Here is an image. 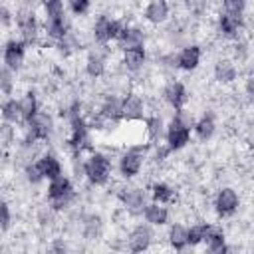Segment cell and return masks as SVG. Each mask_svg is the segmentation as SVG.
<instances>
[{
  "label": "cell",
  "instance_id": "6da1fadb",
  "mask_svg": "<svg viewBox=\"0 0 254 254\" xmlns=\"http://www.w3.org/2000/svg\"><path fill=\"white\" fill-rule=\"evenodd\" d=\"M192 123H194V117L189 109L175 111L173 117L167 121L165 143L173 153H179L189 147L190 137H192Z\"/></svg>",
  "mask_w": 254,
  "mask_h": 254
},
{
  "label": "cell",
  "instance_id": "7a4b0ae2",
  "mask_svg": "<svg viewBox=\"0 0 254 254\" xmlns=\"http://www.w3.org/2000/svg\"><path fill=\"white\" fill-rule=\"evenodd\" d=\"M46 202L56 210V212H65L67 208H71L77 200V190L73 187V181L67 175H60L52 181H48L46 187Z\"/></svg>",
  "mask_w": 254,
  "mask_h": 254
},
{
  "label": "cell",
  "instance_id": "3957f363",
  "mask_svg": "<svg viewBox=\"0 0 254 254\" xmlns=\"http://www.w3.org/2000/svg\"><path fill=\"white\" fill-rule=\"evenodd\" d=\"M113 175V161L105 151L93 149L83 161V179L91 187H107Z\"/></svg>",
  "mask_w": 254,
  "mask_h": 254
},
{
  "label": "cell",
  "instance_id": "277c9868",
  "mask_svg": "<svg viewBox=\"0 0 254 254\" xmlns=\"http://www.w3.org/2000/svg\"><path fill=\"white\" fill-rule=\"evenodd\" d=\"M149 149H151V143L147 141V145H141V143L129 145L117 155V173L123 181H133L141 175Z\"/></svg>",
  "mask_w": 254,
  "mask_h": 254
},
{
  "label": "cell",
  "instance_id": "5b68a950",
  "mask_svg": "<svg viewBox=\"0 0 254 254\" xmlns=\"http://www.w3.org/2000/svg\"><path fill=\"white\" fill-rule=\"evenodd\" d=\"M16 12V22H14V28L18 32V38H22L30 48L38 46L42 36H44V26L42 22L38 20L36 12L30 8V6H22Z\"/></svg>",
  "mask_w": 254,
  "mask_h": 254
},
{
  "label": "cell",
  "instance_id": "8992f818",
  "mask_svg": "<svg viewBox=\"0 0 254 254\" xmlns=\"http://www.w3.org/2000/svg\"><path fill=\"white\" fill-rule=\"evenodd\" d=\"M123 26H125V20L121 18H113L109 14H97V18L91 24V38L95 44H101V46L115 44L119 34L123 32Z\"/></svg>",
  "mask_w": 254,
  "mask_h": 254
},
{
  "label": "cell",
  "instance_id": "52a82bcc",
  "mask_svg": "<svg viewBox=\"0 0 254 254\" xmlns=\"http://www.w3.org/2000/svg\"><path fill=\"white\" fill-rule=\"evenodd\" d=\"M117 200L121 202V206L131 214H141L145 204L149 202L151 194H149V189L145 187H137V185H123L119 190H117Z\"/></svg>",
  "mask_w": 254,
  "mask_h": 254
},
{
  "label": "cell",
  "instance_id": "ba28073f",
  "mask_svg": "<svg viewBox=\"0 0 254 254\" xmlns=\"http://www.w3.org/2000/svg\"><path fill=\"white\" fill-rule=\"evenodd\" d=\"M240 204H242V198H240V194L234 187L224 185L214 192L212 208H214V214L218 218H232L238 212Z\"/></svg>",
  "mask_w": 254,
  "mask_h": 254
},
{
  "label": "cell",
  "instance_id": "9c48e42d",
  "mask_svg": "<svg viewBox=\"0 0 254 254\" xmlns=\"http://www.w3.org/2000/svg\"><path fill=\"white\" fill-rule=\"evenodd\" d=\"M28 44L22 40V38H8L4 42V48H2V65L10 67L12 71H22L24 65H26V58H28Z\"/></svg>",
  "mask_w": 254,
  "mask_h": 254
},
{
  "label": "cell",
  "instance_id": "30bf717a",
  "mask_svg": "<svg viewBox=\"0 0 254 254\" xmlns=\"http://www.w3.org/2000/svg\"><path fill=\"white\" fill-rule=\"evenodd\" d=\"M161 99H163L173 111H183V109H187V105H189V101H190V93H189V87H187L181 79L173 77V79H169V81L163 85V89H161Z\"/></svg>",
  "mask_w": 254,
  "mask_h": 254
},
{
  "label": "cell",
  "instance_id": "8fae6325",
  "mask_svg": "<svg viewBox=\"0 0 254 254\" xmlns=\"http://www.w3.org/2000/svg\"><path fill=\"white\" fill-rule=\"evenodd\" d=\"M244 16H234V14H228V12H218L216 18H214V30L216 34L222 38V40H228V42H236L240 40L242 32H244Z\"/></svg>",
  "mask_w": 254,
  "mask_h": 254
},
{
  "label": "cell",
  "instance_id": "7c38bea8",
  "mask_svg": "<svg viewBox=\"0 0 254 254\" xmlns=\"http://www.w3.org/2000/svg\"><path fill=\"white\" fill-rule=\"evenodd\" d=\"M155 226L147 224V222H137L129 232H127V238H125V248L129 252H145L153 246L155 242Z\"/></svg>",
  "mask_w": 254,
  "mask_h": 254
},
{
  "label": "cell",
  "instance_id": "4fadbf2b",
  "mask_svg": "<svg viewBox=\"0 0 254 254\" xmlns=\"http://www.w3.org/2000/svg\"><path fill=\"white\" fill-rule=\"evenodd\" d=\"M121 113L123 121L127 123H137L147 117V101L141 93L137 91H125L123 101H121Z\"/></svg>",
  "mask_w": 254,
  "mask_h": 254
},
{
  "label": "cell",
  "instance_id": "5bb4252c",
  "mask_svg": "<svg viewBox=\"0 0 254 254\" xmlns=\"http://www.w3.org/2000/svg\"><path fill=\"white\" fill-rule=\"evenodd\" d=\"M95 46L97 48L91 50L83 62V71L91 79H99L107 73V58L111 54L109 46H101V44H95Z\"/></svg>",
  "mask_w": 254,
  "mask_h": 254
},
{
  "label": "cell",
  "instance_id": "9a60e30c",
  "mask_svg": "<svg viewBox=\"0 0 254 254\" xmlns=\"http://www.w3.org/2000/svg\"><path fill=\"white\" fill-rule=\"evenodd\" d=\"M121 69L125 73H139L145 69V65L149 64V50L147 46H133V48H127V50H121Z\"/></svg>",
  "mask_w": 254,
  "mask_h": 254
},
{
  "label": "cell",
  "instance_id": "2e32d148",
  "mask_svg": "<svg viewBox=\"0 0 254 254\" xmlns=\"http://www.w3.org/2000/svg\"><path fill=\"white\" fill-rule=\"evenodd\" d=\"M141 18L149 26H163L171 18V2L169 0H147Z\"/></svg>",
  "mask_w": 254,
  "mask_h": 254
},
{
  "label": "cell",
  "instance_id": "e0dca14e",
  "mask_svg": "<svg viewBox=\"0 0 254 254\" xmlns=\"http://www.w3.org/2000/svg\"><path fill=\"white\" fill-rule=\"evenodd\" d=\"M133 46H147V30L139 24H133V22L125 20L123 32L119 34V38L115 42V48L121 52V50L133 48Z\"/></svg>",
  "mask_w": 254,
  "mask_h": 254
},
{
  "label": "cell",
  "instance_id": "ac0fdd59",
  "mask_svg": "<svg viewBox=\"0 0 254 254\" xmlns=\"http://www.w3.org/2000/svg\"><path fill=\"white\" fill-rule=\"evenodd\" d=\"M238 73H240L238 64H236V60H232V58H218V60L214 62V65H212V79H214L218 85H222V87L236 83Z\"/></svg>",
  "mask_w": 254,
  "mask_h": 254
},
{
  "label": "cell",
  "instance_id": "d6986e66",
  "mask_svg": "<svg viewBox=\"0 0 254 254\" xmlns=\"http://www.w3.org/2000/svg\"><path fill=\"white\" fill-rule=\"evenodd\" d=\"M143 220L155 228H163L171 222V208L169 204H161V202H155V200H149L141 212Z\"/></svg>",
  "mask_w": 254,
  "mask_h": 254
},
{
  "label": "cell",
  "instance_id": "ffe728a7",
  "mask_svg": "<svg viewBox=\"0 0 254 254\" xmlns=\"http://www.w3.org/2000/svg\"><path fill=\"white\" fill-rule=\"evenodd\" d=\"M200 62H202V48L198 44H187L181 48V52H179V69L181 71L192 73L198 69Z\"/></svg>",
  "mask_w": 254,
  "mask_h": 254
},
{
  "label": "cell",
  "instance_id": "44dd1931",
  "mask_svg": "<svg viewBox=\"0 0 254 254\" xmlns=\"http://www.w3.org/2000/svg\"><path fill=\"white\" fill-rule=\"evenodd\" d=\"M143 131L147 135V141L151 145L163 143L165 141V131H167V121L159 113H149L143 119Z\"/></svg>",
  "mask_w": 254,
  "mask_h": 254
},
{
  "label": "cell",
  "instance_id": "7402d4cb",
  "mask_svg": "<svg viewBox=\"0 0 254 254\" xmlns=\"http://www.w3.org/2000/svg\"><path fill=\"white\" fill-rule=\"evenodd\" d=\"M204 246L208 252L212 254H224L226 252V246H228V238H226V232L220 224H214V222H208V228H206V236H204Z\"/></svg>",
  "mask_w": 254,
  "mask_h": 254
},
{
  "label": "cell",
  "instance_id": "603a6c76",
  "mask_svg": "<svg viewBox=\"0 0 254 254\" xmlns=\"http://www.w3.org/2000/svg\"><path fill=\"white\" fill-rule=\"evenodd\" d=\"M192 135L200 143H208L216 135V119H214V115L210 111H204L200 117L194 119V123H192Z\"/></svg>",
  "mask_w": 254,
  "mask_h": 254
},
{
  "label": "cell",
  "instance_id": "cb8c5ba5",
  "mask_svg": "<svg viewBox=\"0 0 254 254\" xmlns=\"http://www.w3.org/2000/svg\"><path fill=\"white\" fill-rule=\"evenodd\" d=\"M38 167L46 181H52V179L64 175V163L54 151H42V155L38 157Z\"/></svg>",
  "mask_w": 254,
  "mask_h": 254
},
{
  "label": "cell",
  "instance_id": "d4e9b609",
  "mask_svg": "<svg viewBox=\"0 0 254 254\" xmlns=\"http://www.w3.org/2000/svg\"><path fill=\"white\" fill-rule=\"evenodd\" d=\"M121 101H123V95L107 93V95L101 99V103H99V107H97V113H99L103 119H111V121L121 123V121H123Z\"/></svg>",
  "mask_w": 254,
  "mask_h": 254
},
{
  "label": "cell",
  "instance_id": "484cf974",
  "mask_svg": "<svg viewBox=\"0 0 254 254\" xmlns=\"http://www.w3.org/2000/svg\"><path fill=\"white\" fill-rule=\"evenodd\" d=\"M165 238L171 250L183 252L189 248V226H185L183 222H171Z\"/></svg>",
  "mask_w": 254,
  "mask_h": 254
},
{
  "label": "cell",
  "instance_id": "4316f807",
  "mask_svg": "<svg viewBox=\"0 0 254 254\" xmlns=\"http://www.w3.org/2000/svg\"><path fill=\"white\" fill-rule=\"evenodd\" d=\"M20 107H22V125H26V123H30L42 111L38 91L36 89H26L20 95Z\"/></svg>",
  "mask_w": 254,
  "mask_h": 254
},
{
  "label": "cell",
  "instance_id": "83f0119b",
  "mask_svg": "<svg viewBox=\"0 0 254 254\" xmlns=\"http://www.w3.org/2000/svg\"><path fill=\"white\" fill-rule=\"evenodd\" d=\"M149 194L151 200L161 204H173L177 200V189L167 181H153L149 187Z\"/></svg>",
  "mask_w": 254,
  "mask_h": 254
},
{
  "label": "cell",
  "instance_id": "f1b7e54d",
  "mask_svg": "<svg viewBox=\"0 0 254 254\" xmlns=\"http://www.w3.org/2000/svg\"><path fill=\"white\" fill-rule=\"evenodd\" d=\"M0 113H2V121H8L12 125H18L22 127V107H20V97H4L2 101V107H0Z\"/></svg>",
  "mask_w": 254,
  "mask_h": 254
},
{
  "label": "cell",
  "instance_id": "f546056e",
  "mask_svg": "<svg viewBox=\"0 0 254 254\" xmlns=\"http://www.w3.org/2000/svg\"><path fill=\"white\" fill-rule=\"evenodd\" d=\"M81 234L87 240L101 238V234H103V220H101V216L99 214L83 216V220H81Z\"/></svg>",
  "mask_w": 254,
  "mask_h": 254
},
{
  "label": "cell",
  "instance_id": "4dcf8cb0",
  "mask_svg": "<svg viewBox=\"0 0 254 254\" xmlns=\"http://www.w3.org/2000/svg\"><path fill=\"white\" fill-rule=\"evenodd\" d=\"M42 10H44V18L42 20H58V18H65L67 16L65 0H46L42 4Z\"/></svg>",
  "mask_w": 254,
  "mask_h": 254
},
{
  "label": "cell",
  "instance_id": "1f68e13d",
  "mask_svg": "<svg viewBox=\"0 0 254 254\" xmlns=\"http://www.w3.org/2000/svg\"><path fill=\"white\" fill-rule=\"evenodd\" d=\"M0 91L4 97L14 95V91H16V71H12L6 65H2V69H0Z\"/></svg>",
  "mask_w": 254,
  "mask_h": 254
},
{
  "label": "cell",
  "instance_id": "d6a6232c",
  "mask_svg": "<svg viewBox=\"0 0 254 254\" xmlns=\"http://www.w3.org/2000/svg\"><path fill=\"white\" fill-rule=\"evenodd\" d=\"M18 129H20L18 125H12L8 121H2V125H0V141H2L4 151H8L12 145L18 143Z\"/></svg>",
  "mask_w": 254,
  "mask_h": 254
},
{
  "label": "cell",
  "instance_id": "836d02e7",
  "mask_svg": "<svg viewBox=\"0 0 254 254\" xmlns=\"http://www.w3.org/2000/svg\"><path fill=\"white\" fill-rule=\"evenodd\" d=\"M206 228H208V222H206V220L194 222V224L189 226V246H190V248H196V246L204 244Z\"/></svg>",
  "mask_w": 254,
  "mask_h": 254
},
{
  "label": "cell",
  "instance_id": "e575fe53",
  "mask_svg": "<svg viewBox=\"0 0 254 254\" xmlns=\"http://www.w3.org/2000/svg\"><path fill=\"white\" fill-rule=\"evenodd\" d=\"M22 175H24L26 183H28V185H32V187H36V185H40V183H44V181H46V179H44V175H42V171H40V167H38V161H34V163H30V165H26V167L22 169Z\"/></svg>",
  "mask_w": 254,
  "mask_h": 254
},
{
  "label": "cell",
  "instance_id": "d590c367",
  "mask_svg": "<svg viewBox=\"0 0 254 254\" xmlns=\"http://www.w3.org/2000/svg\"><path fill=\"white\" fill-rule=\"evenodd\" d=\"M91 4H93V0H65L67 10H69L73 16H77V18L87 16L89 10H91Z\"/></svg>",
  "mask_w": 254,
  "mask_h": 254
},
{
  "label": "cell",
  "instance_id": "8d00e7d4",
  "mask_svg": "<svg viewBox=\"0 0 254 254\" xmlns=\"http://www.w3.org/2000/svg\"><path fill=\"white\" fill-rule=\"evenodd\" d=\"M0 212H2V218H0V230H2V234H8V230L12 228V222H14V216H12V208H10L8 198H2Z\"/></svg>",
  "mask_w": 254,
  "mask_h": 254
},
{
  "label": "cell",
  "instance_id": "74e56055",
  "mask_svg": "<svg viewBox=\"0 0 254 254\" xmlns=\"http://www.w3.org/2000/svg\"><path fill=\"white\" fill-rule=\"evenodd\" d=\"M222 10L234 16H244L246 8H248V0H220Z\"/></svg>",
  "mask_w": 254,
  "mask_h": 254
},
{
  "label": "cell",
  "instance_id": "f35d334b",
  "mask_svg": "<svg viewBox=\"0 0 254 254\" xmlns=\"http://www.w3.org/2000/svg\"><path fill=\"white\" fill-rule=\"evenodd\" d=\"M0 22H2V28H4V30H10V28L14 26V22H16V12H12L6 4H4L2 10H0Z\"/></svg>",
  "mask_w": 254,
  "mask_h": 254
},
{
  "label": "cell",
  "instance_id": "ab89813d",
  "mask_svg": "<svg viewBox=\"0 0 254 254\" xmlns=\"http://www.w3.org/2000/svg\"><path fill=\"white\" fill-rule=\"evenodd\" d=\"M244 95H246L248 101L254 105V73L246 75V79H244Z\"/></svg>",
  "mask_w": 254,
  "mask_h": 254
}]
</instances>
